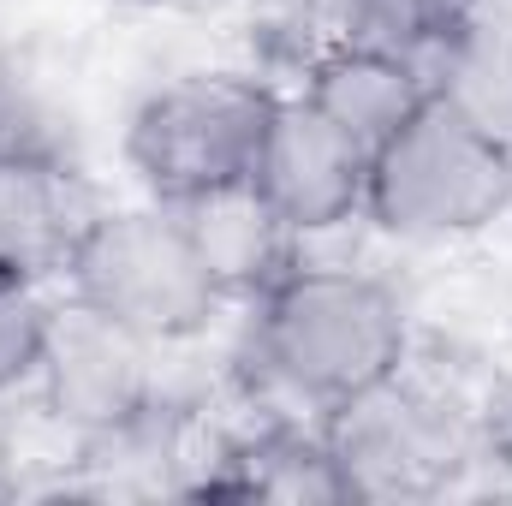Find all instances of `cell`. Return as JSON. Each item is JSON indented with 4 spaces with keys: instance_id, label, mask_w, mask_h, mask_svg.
Masks as SVG:
<instances>
[{
    "instance_id": "obj_1",
    "label": "cell",
    "mask_w": 512,
    "mask_h": 506,
    "mask_svg": "<svg viewBox=\"0 0 512 506\" xmlns=\"http://www.w3.org/2000/svg\"><path fill=\"white\" fill-rule=\"evenodd\" d=\"M239 411H298L334 423L358 399L411 370L417 310L405 286L352 256L304 251L256 304L233 310Z\"/></svg>"
},
{
    "instance_id": "obj_2",
    "label": "cell",
    "mask_w": 512,
    "mask_h": 506,
    "mask_svg": "<svg viewBox=\"0 0 512 506\" xmlns=\"http://www.w3.org/2000/svg\"><path fill=\"white\" fill-rule=\"evenodd\" d=\"M280 102L286 78L256 60H197L161 72L137 90L120 126L126 185L173 209L245 191Z\"/></svg>"
},
{
    "instance_id": "obj_3",
    "label": "cell",
    "mask_w": 512,
    "mask_h": 506,
    "mask_svg": "<svg viewBox=\"0 0 512 506\" xmlns=\"http://www.w3.org/2000/svg\"><path fill=\"white\" fill-rule=\"evenodd\" d=\"M60 298L167 358L203 346L221 322H233V304L191 233V215L137 191L126 203H102L60 280Z\"/></svg>"
},
{
    "instance_id": "obj_4",
    "label": "cell",
    "mask_w": 512,
    "mask_h": 506,
    "mask_svg": "<svg viewBox=\"0 0 512 506\" xmlns=\"http://www.w3.org/2000/svg\"><path fill=\"white\" fill-rule=\"evenodd\" d=\"M512 221V143L429 96L370 149L364 227L417 256L471 251Z\"/></svg>"
},
{
    "instance_id": "obj_5",
    "label": "cell",
    "mask_w": 512,
    "mask_h": 506,
    "mask_svg": "<svg viewBox=\"0 0 512 506\" xmlns=\"http://www.w3.org/2000/svg\"><path fill=\"white\" fill-rule=\"evenodd\" d=\"M328 429L352 477V501L459 495L501 453L495 405L471 399L459 381L429 376L423 358H411V370H399L370 399L340 411Z\"/></svg>"
},
{
    "instance_id": "obj_6",
    "label": "cell",
    "mask_w": 512,
    "mask_h": 506,
    "mask_svg": "<svg viewBox=\"0 0 512 506\" xmlns=\"http://www.w3.org/2000/svg\"><path fill=\"white\" fill-rule=\"evenodd\" d=\"M364 191H370V149L334 120H322L298 90H286L256 155L251 197L298 245L316 251L364 227Z\"/></svg>"
},
{
    "instance_id": "obj_7",
    "label": "cell",
    "mask_w": 512,
    "mask_h": 506,
    "mask_svg": "<svg viewBox=\"0 0 512 506\" xmlns=\"http://www.w3.org/2000/svg\"><path fill=\"white\" fill-rule=\"evenodd\" d=\"M161 358L167 352L131 340L120 328H108L102 316H90V310L60 298L42 376H36L24 405H36L54 423L60 447H78L90 435H108V429L131 423L143 405H155L167 393Z\"/></svg>"
},
{
    "instance_id": "obj_8",
    "label": "cell",
    "mask_w": 512,
    "mask_h": 506,
    "mask_svg": "<svg viewBox=\"0 0 512 506\" xmlns=\"http://www.w3.org/2000/svg\"><path fill=\"white\" fill-rule=\"evenodd\" d=\"M102 203L78 149H0V274L60 292Z\"/></svg>"
},
{
    "instance_id": "obj_9",
    "label": "cell",
    "mask_w": 512,
    "mask_h": 506,
    "mask_svg": "<svg viewBox=\"0 0 512 506\" xmlns=\"http://www.w3.org/2000/svg\"><path fill=\"white\" fill-rule=\"evenodd\" d=\"M185 495H256V501H352L334 429L298 411H251L209 435V453Z\"/></svg>"
},
{
    "instance_id": "obj_10",
    "label": "cell",
    "mask_w": 512,
    "mask_h": 506,
    "mask_svg": "<svg viewBox=\"0 0 512 506\" xmlns=\"http://www.w3.org/2000/svg\"><path fill=\"white\" fill-rule=\"evenodd\" d=\"M322 120L358 137L364 149H376L382 137L405 126L429 96V66L417 54H399V48H382V42H364V36H328L298 72L292 84Z\"/></svg>"
},
{
    "instance_id": "obj_11",
    "label": "cell",
    "mask_w": 512,
    "mask_h": 506,
    "mask_svg": "<svg viewBox=\"0 0 512 506\" xmlns=\"http://www.w3.org/2000/svg\"><path fill=\"white\" fill-rule=\"evenodd\" d=\"M185 215H191V233H197V245H203V256H209V268H215V280H221L233 310L256 304L298 256L310 251L256 203L251 185L227 191V197H209V203H191Z\"/></svg>"
},
{
    "instance_id": "obj_12",
    "label": "cell",
    "mask_w": 512,
    "mask_h": 506,
    "mask_svg": "<svg viewBox=\"0 0 512 506\" xmlns=\"http://www.w3.org/2000/svg\"><path fill=\"white\" fill-rule=\"evenodd\" d=\"M429 84L465 120L512 143V0H489L429 54Z\"/></svg>"
},
{
    "instance_id": "obj_13",
    "label": "cell",
    "mask_w": 512,
    "mask_h": 506,
    "mask_svg": "<svg viewBox=\"0 0 512 506\" xmlns=\"http://www.w3.org/2000/svg\"><path fill=\"white\" fill-rule=\"evenodd\" d=\"M489 0H340V30L334 36H364L399 54H417L429 66V54L483 12Z\"/></svg>"
},
{
    "instance_id": "obj_14",
    "label": "cell",
    "mask_w": 512,
    "mask_h": 506,
    "mask_svg": "<svg viewBox=\"0 0 512 506\" xmlns=\"http://www.w3.org/2000/svg\"><path fill=\"white\" fill-rule=\"evenodd\" d=\"M54 316H60L54 286H30V280L0 274V411L30 399L42 358H48V340H54Z\"/></svg>"
},
{
    "instance_id": "obj_15",
    "label": "cell",
    "mask_w": 512,
    "mask_h": 506,
    "mask_svg": "<svg viewBox=\"0 0 512 506\" xmlns=\"http://www.w3.org/2000/svg\"><path fill=\"white\" fill-rule=\"evenodd\" d=\"M0 149H78L72 114L60 108L48 78L12 48H0Z\"/></svg>"
},
{
    "instance_id": "obj_16",
    "label": "cell",
    "mask_w": 512,
    "mask_h": 506,
    "mask_svg": "<svg viewBox=\"0 0 512 506\" xmlns=\"http://www.w3.org/2000/svg\"><path fill=\"white\" fill-rule=\"evenodd\" d=\"M137 6H155L173 18H233L239 12V0H137Z\"/></svg>"
}]
</instances>
